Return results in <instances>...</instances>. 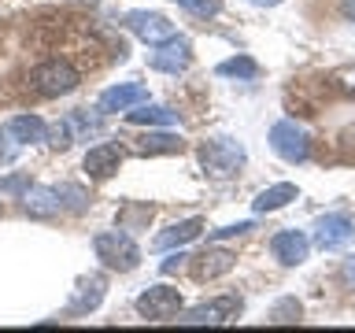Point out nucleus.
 <instances>
[{"label": "nucleus", "instance_id": "c756f323", "mask_svg": "<svg viewBox=\"0 0 355 333\" xmlns=\"http://www.w3.org/2000/svg\"><path fill=\"white\" fill-rule=\"evenodd\" d=\"M248 4H255V8H277L282 0H248Z\"/></svg>", "mask_w": 355, "mask_h": 333}, {"label": "nucleus", "instance_id": "6ab92c4d", "mask_svg": "<svg viewBox=\"0 0 355 333\" xmlns=\"http://www.w3.org/2000/svg\"><path fill=\"white\" fill-rule=\"evenodd\" d=\"M100 300H104V278H89V282H82V289H78V296L71 300V311H74V315L93 311Z\"/></svg>", "mask_w": 355, "mask_h": 333}, {"label": "nucleus", "instance_id": "f257e3e1", "mask_svg": "<svg viewBox=\"0 0 355 333\" xmlns=\"http://www.w3.org/2000/svg\"><path fill=\"white\" fill-rule=\"evenodd\" d=\"M93 252H96V259L107 266V271H133V266L141 263V248H137V241L130 237V230H107V233H96L93 237Z\"/></svg>", "mask_w": 355, "mask_h": 333}, {"label": "nucleus", "instance_id": "aec40b11", "mask_svg": "<svg viewBox=\"0 0 355 333\" xmlns=\"http://www.w3.org/2000/svg\"><path fill=\"white\" fill-rule=\"evenodd\" d=\"M218 78H255L259 74V63L252 60V56H233V60H222L215 67Z\"/></svg>", "mask_w": 355, "mask_h": 333}, {"label": "nucleus", "instance_id": "423d86ee", "mask_svg": "<svg viewBox=\"0 0 355 333\" xmlns=\"http://www.w3.org/2000/svg\"><path fill=\"white\" fill-rule=\"evenodd\" d=\"M200 163L211 174H233L237 166H244V144L233 137H215L200 148Z\"/></svg>", "mask_w": 355, "mask_h": 333}, {"label": "nucleus", "instance_id": "c85d7f7f", "mask_svg": "<svg viewBox=\"0 0 355 333\" xmlns=\"http://www.w3.org/2000/svg\"><path fill=\"white\" fill-rule=\"evenodd\" d=\"M344 15H348V22L355 26V0H344Z\"/></svg>", "mask_w": 355, "mask_h": 333}, {"label": "nucleus", "instance_id": "412c9836", "mask_svg": "<svg viewBox=\"0 0 355 333\" xmlns=\"http://www.w3.org/2000/svg\"><path fill=\"white\" fill-rule=\"evenodd\" d=\"M185 141L178 133H148L141 144V155H163V152H182Z\"/></svg>", "mask_w": 355, "mask_h": 333}, {"label": "nucleus", "instance_id": "4be33fe9", "mask_svg": "<svg viewBox=\"0 0 355 333\" xmlns=\"http://www.w3.org/2000/svg\"><path fill=\"white\" fill-rule=\"evenodd\" d=\"M178 8H185L189 15H200V19H211L222 11V0H174Z\"/></svg>", "mask_w": 355, "mask_h": 333}, {"label": "nucleus", "instance_id": "4468645a", "mask_svg": "<svg viewBox=\"0 0 355 333\" xmlns=\"http://www.w3.org/2000/svg\"><path fill=\"white\" fill-rule=\"evenodd\" d=\"M200 230H204V222H200V219H185V222H174V226H166L163 233H155L152 248H155V252L185 248L189 241H196V237H200Z\"/></svg>", "mask_w": 355, "mask_h": 333}, {"label": "nucleus", "instance_id": "9d476101", "mask_svg": "<svg viewBox=\"0 0 355 333\" xmlns=\"http://www.w3.org/2000/svg\"><path fill=\"white\" fill-rule=\"evenodd\" d=\"M355 237V222L344 215V211H333V215L315 222V244L322 252H337Z\"/></svg>", "mask_w": 355, "mask_h": 333}, {"label": "nucleus", "instance_id": "bb28decb", "mask_svg": "<svg viewBox=\"0 0 355 333\" xmlns=\"http://www.w3.org/2000/svg\"><path fill=\"white\" fill-rule=\"evenodd\" d=\"M340 278H344V285H348V289H355V255H348V259H344Z\"/></svg>", "mask_w": 355, "mask_h": 333}, {"label": "nucleus", "instance_id": "f8f14e48", "mask_svg": "<svg viewBox=\"0 0 355 333\" xmlns=\"http://www.w3.org/2000/svg\"><path fill=\"white\" fill-rule=\"evenodd\" d=\"M270 252H274V259L282 266H300L307 259V252H311V241L300 230H282V233L270 237Z\"/></svg>", "mask_w": 355, "mask_h": 333}, {"label": "nucleus", "instance_id": "9b49d317", "mask_svg": "<svg viewBox=\"0 0 355 333\" xmlns=\"http://www.w3.org/2000/svg\"><path fill=\"white\" fill-rule=\"evenodd\" d=\"M119 166H122V148H119V144H111V141L93 144V148L85 152V160H82V171L93 178V182H107Z\"/></svg>", "mask_w": 355, "mask_h": 333}, {"label": "nucleus", "instance_id": "39448f33", "mask_svg": "<svg viewBox=\"0 0 355 333\" xmlns=\"http://www.w3.org/2000/svg\"><path fill=\"white\" fill-rule=\"evenodd\" d=\"M182 311V293L171 285H148L144 293L137 296V315L148 318V322H166Z\"/></svg>", "mask_w": 355, "mask_h": 333}, {"label": "nucleus", "instance_id": "393cba45", "mask_svg": "<svg viewBox=\"0 0 355 333\" xmlns=\"http://www.w3.org/2000/svg\"><path fill=\"white\" fill-rule=\"evenodd\" d=\"M270 322H300V300L288 296V300H282V304H274Z\"/></svg>", "mask_w": 355, "mask_h": 333}, {"label": "nucleus", "instance_id": "1a4fd4ad", "mask_svg": "<svg viewBox=\"0 0 355 333\" xmlns=\"http://www.w3.org/2000/svg\"><path fill=\"white\" fill-rule=\"evenodd\" d=\"M148 100V85H141V82H119V85H111L100 93L96 100V111L100 115H119V111H130V108H137Z\"/></svg>", "mask_w": 355, "mask_h": 333}, {"label": "nucleus", "instance_id": "a878e982", "mask_svg": "<svg viewBox=\"0 0 355 333\" xmlns=\"http://www.w3.org/2000/svg\"><path fill=\"white\" fill-rule=\"evenodd\" d=\"M248 230H255V222H237V226H222V230H215V233H211V241H226V237H241V233H248Z\"/></svg>", "mask_w": 355, "mask_h": 333}, {"label": "nucleus", "instance_id": "ddd939ff", "mask_svg": "<svg viewBox=\"0 0 355 333\" xmlns=\"http://www.w3.org/2000/svg\"><path fill=\"white\" fill-rule=\"evenodd\" d=\"M22 207H26V215H33V219L60 215V211H63L60 185H30V193L22 196Z\"/></svg>", "mask_w": 355, "mask_h": 333}, {"label": "nucleus", "instance_id": "7c9ffc66", "mask_svg": "<svg viewBox=\"0 0 355 333\" xmlns=\"http://www.w3.org/2000/svg\"><path fill=\"white\" fill-rule=\"evenodd\" d=\"M0 215H4V207H0Z\"/></svg>", "mask_w": 355, "mask_h": 333}, {"label": "nucleus", "instance_id": "20e7f679", "mask_svg": "<svg viewBox=\"0 0 355 333\" xmlns=\"http://www.w3.org/2000/svg\"><path fill=\"white\" fill-rule=\"evenodd\" d=\"M122 26H126L133 37H141L144 44H163V41H171L174 37V22L166 19V15H159V11H126L122 15Z\"/></svg>", "mask_w": 355, "mask_h": 333}, {"label": "nucleus", "instance_id": "7ed1b4c3", "mask_svg": "<svg viewBox=\"0 0 355 333\" xmlns=\"http://www.w3.org/2000/svg\"><path fill=\"white\" fill-rule=\"evenodd\" d=\"M270 148L282 155L285 163H307L311 155V137L296 119H282L270 126Z\"/></svg>", "mask_w": 355, "mask_h": 333}, {"label": "nucleus", "instance_id": "f3484780", "mask_svg": "<svg viewBox=\"0 0 355 333\" xmlns=\"http://www.w3.org/2000/svg\"><path fill=\"white\" fill-rule=\"evenodd\" d=\"M8 137H15L19 144H37L49 141V126H44L41 115H15L8 122Z\"/></svg>", "mask_w": 355, "mask_h": 333}, {"label": "nucleus", "instance_id": "6e6552de", "mask_svg": "<svg viewBox=\"0 0 355 333\" xmlns=\"http://www.w3.org/2000/svg\"><path fill=\"white\" fill-rule=\"evenodd\" d=\"M237 311H241V296H218V300H211V304H200L193 311H185L178 322H182V326H222V322L237 318Z\"/></svg>", "mask_w": 355, "mask_h": 333}, {"label": "nucleus", "instance_id": "cd10ccee", "mask_svg": "<svg viewBox=\"0 0 355 333\" xmlns=\"http://www.w3.org/2000/svg\"><path fill=\"white\" fill-rule=\"evenodd\" d=\"M182 259H185V252H182V248H178V252L171 255V259H163V274H174V271H178V266H182Z\"/></svg>", "mask_w": 355, "mask_h": 333}, {"label": "nucleus", "instance_id": "2eb2a0df", "mask_svg": "<svg viewBox=\"0 0 355 333\" xmlns=\"http://www.w3.org/2000/svg\"><path fill=\"white\" fill-rule=\"evenodd\" d=\"M296 196H300V189L293 182H277L270 189H263V193L252 200V207H255V215H270V211H282L285 204H293Z\"/></svg>", "mask_w": 355, "mask_h": 333}, {"label": "nucleus", "instance_id": "dca6fc26", "mask_svg": "<svg viewBox=\"0 0 355 333\" xmlns=\"http://www.w3.org/2000/svg\"><path fill=\"white\" fill-rule=\"evenodd\" d=\"M126 122L130 126H174L178 122V111L174 108H163V104H137L126 111Z\"/></svg>", "mask_w": 355, "mask_h": 333}, {"label": "nucleus", "instance_id": "f03ea898", "mask_svg": "<svg viewBox=\"0 0 355 333\" xmlns=\"http://www.w3.org/2000/svg\"><path fill=\"white\" fill-rule=\"evenodd\" d=\"M78 82H82V74L74 71L71 60H44L30 71V85L41 96H67L78 89Z\"/></svg>", "mask_w": 355, "mask_h": 333}, {"label": "nucleus", "instance_id": "0eeeda50", "mask_svg": "<svg viewBox=\"0 0 355 333\" xmlns=\"http://www.w3.org/2000/svg\"><path fill=\"white\" fill-rule=\"evenodd\" d=\"M189 63H193V44L185 37H178V33L163 44H152V52H148V67L163 74H182Z\"/></svg>", "mask_w": 355, "mask_h": 333}, {"label": "nucleus", "instance_id": "a211bd4d", "mask_svg": "<svg viewBox=\"0 0 355 333\" xmlns=\"http://www.w3.org/2000/svg\"><path fill=\"white\" fill-rule=\"evenodd\" d=\"M230 271H233V252H226V248L204 252L196 259V266H193V274L200 278V282H211V278H222V274H230Z\"/></svg>", "mask_w": 355, "mask_h": 333}, {"label": "nucleus", "instance_id": "5701e85b", "mask_svg": "<svg viewBox=\"0 0 355 333\" xmlns=\"http://www.w3.org/2000/svg\"><path fill=\"white\" fill-rule=\"evenodd\" d=\"M329 85L344 96H355V67H340V71L329 74Z\"/></svg>", "mask_w": 355, "mask_h": 333}, {"label": "nucleus", "instance_id": "b1692460", "mask_svg": "<svg viewBox=\"0 0 355 333\" xmlns=\"http://www.w3.org/2000/svg\"><path fill=\"white\" fill-rule=\"evenodd\" d=\"M26 193H30V178L26 174L0 178V196H26Z\"/></svg>", "mask_w": 355, "mask_h": 333}]
</instances>
